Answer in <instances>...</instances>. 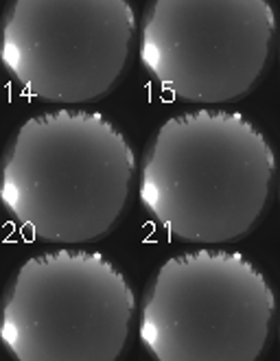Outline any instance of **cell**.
I'll list each match as a JSON object with an SVG mask.
<instances>
[{
	"label": "cell",
	"instance_id": "2",
	"mask_svg": "<svg viewBox=\"0 0 280 361\" xmlns=\"http://www.w3.org/2000/svg\"><path fill=\"white\" fill-rule=\"evenodd\" d=\"M134 169L132 147L103 114L55 110L29 118L9 142L0 202L42 241H95L121 217Z\"/></svg>",
	"mask_w": 280,
	"mask_h": 361
},
{
	"label": "cell",
	"instance_id": "3",
	"mask_svg": "<svg viewBox=\"0 0 280 361\" xmlns=\"http://www.w3.org/2000/svg\"><path fill=\"white\" fill-rule=\"evenodd\" d=\"M274 309L267 279L243 254L195 250L156 271L138 333L156 361H256Z\"/></svg>",
	"mask_w": 280,
	"mask_h": 361
},
{
	"label": "cell",
	"instance_id": "4",
	"mask_svg": "<svg viewBox=\"0 0 280 361\" xmlns=\"http://www.w3.org/2000/svg\"><path fill=\"white\" fill-rule=\"evenodd\" d=\"M136 309L127 279L99 252L31 257L0 309V342L16 361H116Z\"/></svg>",
	"mask_w": 280,
	"mask_h": 361
},
{
	"label": "cell",
	"instance_id": "8",
	"mask_svg": "<svg viewBox=\"0 0 280 361\" xmlns=\"http://www.w3.org/2000/svg\"><path fill=\"white\" fill-rule=\"evenodd\" d=\"M278 193H280V190H278Z\"/></svg>",
	"mask_w": 280,
	"mask_h": 361
},
{
	"label": "cell",
	"instance_id": "1",
	"mask_svg": "<svg viewBox=\"0 0 280 361\" xmlns=\"http://www.w3.org/2000/svg\"><path fill=\"white\" fill-rule=\"evenodd\" d=\"M276 158L239 112L169 118L140 166V202L171 237L226 243L243 237L267 204Z\"/></svg>",
	"mask_w": 280,
	"mask_h": 361
},
{
	"label": "cell",
	"instance_id": "6",
	"mask_svg": "<svg viewBox=\"0 0 280 361\" xmlns=\"http://www.w3.org/2000/svg\"><path fill=\"white\" fill-rule=\"evenodd\" d=\"M276 16L267 0H152L140 61L164 90L188 103H226L261 77Z\"/></svg>",
	"mask_w": 280,
	"mask_h": 361
},
{
	"label": "cell",
	"instance_id": "5",
	"mask_svg": "<svg viewBox=\"0 0 280 361\" xmlns=\"http://www.w3.org/2000/svg\"><path fill=\"white\" fill-rule=\"evenodd\" d=\"M134 29L127 0H11L0 61L39 101H97L121 77Z\"/></svg>",
	"mask_w": 280,
	"mask_h": 361
},
{
	"label": "cell",
	"instance_id": "7",
	"mask_svg": "<svg viewBox=\"0 0 280 361\" xmlns=\"http://www.w3.org/2000/svg\"><path fill=\"white\" fill-rule=\"evenodd\" d=\"M278 335H280V326H278Z\"/></svg>",
	"mask_w": 280,
	"mask_h": 361
}]
</instances>
